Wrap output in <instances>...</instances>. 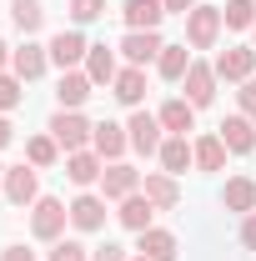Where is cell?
<instances>
[{"instance_id":"277c9868","label":"cell","mask_w":256,"mask_h":261,"mask_svg":"<svg viewBox=\"0 0 256 261\" xmlns=\"http://www.w3.org/2000/svg\"><path fill=\"white\" fill-rule=\"evenodd\" d=\"M221 10H216V5H196L191 15H186V45H191V50H211V45H216V40H221Z\"/></svg>"},{"instance_id":"7c38bea8","label":"cell","mask_w":256,"mask_h":261,"mask_svg":"<svg viewBox=\"0 0 256 261\" xmlns=\"http://www.w3.org/2000/svg\"><path fill=\"white\" fill-rule=\"evenodd\" d=\"M186 100H191L196 111L201 106H211L216 100V65H206V61H191V70H186Z\"/></svg>"},{"instance_id":"9a60e30c","label":"cell","mask_w":256,"mask_h":261,"mask_svg":"<svg viewBox=\"0 0 256 261\" xmlns=\"http://www.w3.org/2000/svg\"><path fill=\"white\" fill-rule=\"evenodd\" d=\"M91 75L86 70H61V86H56V100H61V111H81L86 100H91Z\"/></svg>"},{"instance_id":"f1b7e54d","label":"cell","mask_w":256,"mask_h":261,"mask_svg":"<svg viewBox=\"0 0 256 261\" xmlns=\"http://www.w3.org/2000/svg\"><path fill=\"white\" fill-rule=\"evenodd\" d=\"M61 156H65V151L56 146V136H31V141H25V161H31L35 171H45V166H56Z\"/></svg>"},{"instance_id":"44dd1931","label":"cell","mask_w":256,"mask_h":261,"mask_svg":"<svg viewBox=\"0 0 256 261\" xmlns=\"http://www.w3.org/2000/svg\"><path fill=\"white\" fill-rule=\"evenodd\" d=\"M161 15H166V5H161V0H126V5H121L126 31H156Z\"/></svg>"},{"instance_id":"74e56055","label":"cell","mask_w":256,"mask_h":261,"mask_svg":"<svg viewBox=\"0 0 256 261\" xmlns=\"http://www.w3.org/2000/svg\"><path fill=\"white\" fill-rule=\"evenodd\" d=\"M0 261H35V251H25V246H5Z\"/></svg>"},{"instance_id":"e0dca14e","label":"cell","mask_w":256,"mask_h":261,"mask_svg":"<svg viewBox=\"0 0 256 261\" xmlns=\"http://www.w3.org/2000/svg\"><path fill=\"white\" fill-rule=\"evenodd\" d=\"M45 65H50V50H45V45H35V40L15 45V56H10V70H15L20 81H40V75H45Z\"/></svg>"},{"instance_id":"836d02e7","label":"cell","mask_w":256,"mask_h":261,"mask_svg":"<svg viewBox=\"0 0 256 261\" xmlns=\"http://www.w3.org/2000/svg\"><path fill=\"white\" fill-rule=\"evenodd\" d=\"M236 106H241V116H246V121H256V75H251V81H241Z\"/></svg>"},{"instance_id":"8992f818","label":"cell","mask_w":256,"mask_h":261,"mask_svg":"<svg viewBox=\"0 0 256 261\" xmlns=\"http://www.w3.org/2000/svg\"><path fill=\"white\" fill-rule=\"evenodd\" d=\"M216 81H251V70H256V45H226V50H216Z\"/></svg>"},{"instance_id":"9c48e42d","label":"cell","mask_w":256,"mask_h":261,"mask_svg":"<svg viewBox=\"0 0 256 261\" xmlns=\"http://www.w3.org/2000/svg\"><path fill=\"white\" fill-rule=\"evenodd\" d=\"M141 191H146V201H151L156 211H176V206H181V186H176L171 171H146V176H141Z\"/></svg>"},{"instance_id":"ab89813d","label":"cell","mask_w":256,"mask_h":261,"mask_svg":"<svg viewBox=\"0 0 256 261\" xmlns=\"http://www.w3.org/2000/svg\"><path fill=\"white\" fill-rule=\"evenodd\" d=\"M10 56H15V50H10V45L0 40V70H10Z\"/></svg>"},{"instance_id":"5bb4252c","label":"cell","mask_w":256,"mask_h":261,"mask_svg":"<svg viewBox=\"0 0 256 261\" xmlns=\"http://www.w3.org/2000/svg\"><path fill=\"white\" fill-rule=\"evenodd\" d=\"M91 151H96L100 161H121V156L131 151L126 126H116V121H100V126H96V136H91Z\"/></svg>"},{"instance_id":"52a82bcc","label":"cell","mask_w":256,"mask_h":261,"mask_svg":"<svg viewBox=\"0 0 256 261\" xmlns=\"http://www.w3.org/2000/svg\"><path fill=\"white\" fill-rule=\"evenodd\" d=\"M136 191H141V171H136V166L111 161L100 171V196H106V201H126V196H136Z\"/></svg>"},{"instance_id":"6da1fadb","label":"cell","mask_w":256,"mask_h":261,"mask_svg":"<svg viewBox=\"0 0 256 261\" xmlns=\"http://www.w3.org/2000/svg\"><path fill=\"white\" fill-rule=\"evenodd\" d=\"M45 130L56 136V146H61L65 156H70V151H91V136H96V126H91L81 111H56Z\"/></svg>"},{"instance_id":"d4e9b609","label":"cell","mask_w":256,"mask_h":261,"mask_svg":"<svg viewBox=\"0 0 256 261\" xmlns=\"http://www.w3.org/2000/svg\"><path fill=\"white\" fill-rule=\"evenodd\" d=\"M86 75H91L96 86H111V81L121 75V65H116V50H111V45H91V50H86Z\"/></svg>"},{"instance_id":"e575fe53","label":"cell","mask_w":256,"mask_h":261,"mask_svg":"<svg viewBox=\"0 0 256 261\" xmlns=\"http://www.w3.org/2000/svg\"><path fill=\"white\" fill-rule=\"evenodd\" d=\"M91 261H131V256H126V246L106 241V246H96V251H91Z\"/></svg>"},{"instance_id":"7a4b0ae2","label":"cell","mask_w":256,"mask_h":261,"mask_svg":"<svg viewBox=\"0 0 256 261\" xmlns=\"http://www.w3.org/2000/svg\"><path fill=\"white\" fill-rule=\"evenodd\" d=\"M65 221H70V206L56 201V196H40V201L31 206V236L35 241H61Z\"/></svg>"},{"instance_id":"d6986e66","label":"cell","mask_w":256,"mask_h":261,"mask_svg":"<svg viewBox=\"0 0 256 261\" xmlns=\"http://www.w3.org/2000/svg\"><path fill=\"white\" fill-rule=\"evenodd\" d=\"M100 171H106V161H100L96 151H70L65 156V176L86 191V186H100Z\"/></svg>"},{"instance_id":"f546056e","label":"cell","mask_w":256,"mask_h":261,"mask_svg":"<svg viewBox=\"0 0 256 261\" xmlns=\"http://www.w3.org/2000/svg\"><path fill=\"white\" fill-rule=\"evenodd\" d=\"M221 20H226V31H256V0H226Z\"/></svg>"},{"instance_id":"ba28073f","label":"cell","mask_w":256,"mask_h":261,"mask_svg":"<svg viewBox=\"0 0 256 261\" xmlns=\"http://www.w3.org/2000/svg\"><path fill=\"white\" fill-rule=\"evenodd\" d=\"M45 50H50V65H61V70H75V65L86 61V50H91V40H86L81 31H56V35H50V45H45Z\"/></svg>"},{"instance_id":"cb8c5ba5","label":"cell","mask_w":256,"mask_h":261,"mask_svg":"<svg viewBox=\"0 0 256 261\" xmlns=\"http://www.w3.org/2000/svg\"><path fill=\"white\" fill-rule=\"evenodd\" d=\"M221 206H226V211L251 216V211H256V181H251V176H231L226 191H221Z\"/></svg>"},{"instance_id":"1f68e13d","label":"cell","mask_w":256,"mask_h":261,"mask_svg":"<svg viewBox=\"0 0 256 261\" xmlns=\"http://www.w3.org/2000/svg\"><path fill=\"white\" fill-rule=\"evenodd\" d=\"M50 261H91V246H81L75 236H61L50 241Z\"/></svg>"},{"instance_id":"ffe728a7","label":"cell","mask_w":256,"mask_h":261,"mask_svg":"<svg viewBox=\"0 0 256 261\" xmlns=\"http://www.w3.org/2000/svg\"><path fill=\"white\" fill-rule=\"evenodd\" d=\"M161 116V130H171V136H186V130H196V106L186 96H171L166 106L156 111Z\"/></svg>"},{"instance_id":"5b68a950","label":"cell","mask_w":256,"mask_h":261,"mask_svg":"<svg viewBox=\"0 0 256 261\" xmlns=\"http://www.w3.org/2000/svg\"><path fill=\"white\" fill-rule=\"evenodd\" d=\"M126 136H131V151H141V156H156L161 151V116H151L146 106L141 111H131V121H126Z\"/></svg>"},{"instance_id":"8fae6325","label":"cell","mask_w":256,"mask_h":261,"mask_svg":"<svg viewBox=\"0 0 256 261\" xmlns=\"http://www.w3.org/2000/svg\"><path fill=\"white\" fill-rule=\"evenodd\" d=\"M106 196H96V191H81L75 201H70V226L75 231H100L106 226Z\"/></svg>"},{"instance_id":"f35d334b","label":"cell","mask_w":256,"mask_h":261,"mask_svg":"<svg viewBox=\"0 0 256 261\" xmlns=\"http://www.w3.org/2000/svg\"><path fill=\"white\" fill-rule=\"evenodd\" d=\"M10 141H15V126H10V116H0V151H5Z\"/></svg>"},{"instance_id":"2e32d148","label":"cell","mask_w":256,"mask_h":261,"mask_svg":"<svg viewBox=\"0 0 256 261\" xmlns=\"http://www.w3.org/2000/svg\"><path fill=\"white\" fill-rule=\"evenodd\" d=\"M136 256L176 261V236H171L166 226H146V231H136Z\"/></svg>"},{"instance_id":"30bf717a","label":"cell","mask_w":256,"mask_h":261,"mask_svg":"<svg viewBox=\"0 0 256 261\" xmlns=\"http://www.w3.org/2000/svg\"><path fill=\"white\" fill-rule=\"evenodd\" d=\"M216 136L226 141V151H231V156H251V151H256V121H246L241 111H236V116H226L221 126H216Z\"/></svg>"},{"instance_id":"4316f807","label":"cell","mask_w":256,"mask_h":261,"mask_svg":"<svg viewBox=\"0 0 256 261\" xmlns=\"http://www.w3.org/2000/svg\"><path fill=\"white\" fill-rule=\"evenodd\" d=\"M156 70H161V81H186V70H191V50L186 45H166L156 56Z\"/></svg>"},{"instance_id":"7bdbcfd3","label":"cell","mask_w":256,"mask_h":261,"mask_svg":"<svg viewBox=\"0 0 256 261\" xmlns=\"http://www.w3.org/2000/svg\"><path fill=\"white\" fill-rule=\"evenodd\" d=\"M251 45H256V31H251Z\"/></svg>"},{"instance_id":"484cf974","label":"cell","mask_w":256,"mask_h":261,"mask_svg":"<svg viewBox=\"0 0 256 261\" xmlns=\"http://www.w3.org/2000/svg\"><path fill=\"white\" fill-rule=\"evenodd\" d=\"M191 151H196V166H201V171H221V166H226V156H231L221 136H196V141H191Z\"/></svg>"},{"instance_id":"4dcf8cb0","label":"cell","mask_w":256,"mask_h":261,"mask_svg":"<svg viewBox=\"0 0 256 261\" xmlns=\"http://www.w3.org/2000/svg\"><path fill=\"white\" fill-rule=\"evenodd\" d=\"M20 100H25V81H20L15 70H0V116H5V111H15Z\"/></svg>"},{"instance_id":"d6a6232c","label":"cell","mask_w":256,"mask_h":261,"mask_svg":"<svg viewBox=\"0 0 256 261\" xmlns=\"http://www.w3.org/2000/svg\"><path fill=\"white\" fill-rule=\"evenodd\" d=\"M106 10H111L106 0H70V20H75V25H91V20L106 15Z\"/></svg>"},{"instance_id":"83f0119b","label":"cell","mask_w":256,"mask_h":261,"mask_svg":"<svg viewBox=\"0 0 256 261\" xmlns=\"http://www.w3.org/2000/svg\"><path fill=\"white\" fill-rule=\"evenodd\" d=\"M10 20H15L20 35H35L45 25V5H40V0H10Z\"/></svg>"},{"instance_id":"4fadbf2b","label":"cell","mask_w":256,"mask_h":261,"mask_svg":"<svg viewBox=\"0 0 256 261\" xmlns=\"http://www.w3.org/2000/svg\"><path fill=\"white\" fill-rule=\"evenodd\" d=\"M161 50H166V40H161L156 31H126V40H121L126 65H141V70H146V61H156Z\"/></svg>"},{"instance_id":"3957f363","label":"cell","mask_w":256,"mask_h":261,"mask_svg":"<svg viewBox=\"0 0 256 261\" xmlns=\"http://www.w3.org/2000/svg\"><path fill=\"white\" fill-rule=\"evenodd\" d=\"M0 191H5V201H10V206H35V201H40V171H35L31 161L5 166V181H0Z\"/></svg>"},{"instance_id":"ac0fdd59","label":"cell","mask_w":256,"mask_h":261,"mask_svg":"<svg viewBox=\"0 0 256 261\" xmlns=\"http://www.w3.org/2000/svg\"><path fill=\"white\" fill-rule=\"evenodd\" d=\"M111 96L121 100V106H131V111H141V100H146V70H141V65H126V70L111 81Z\"/></svg>"},{"instance_id":"60d3db41","label":"cell","mask_w":256,"mask_h":261,"mask_svg":"<svg viewBox=\"0 0 256 261\" xmlns=\"http://www.w3.org/2000/svg\"><path fill=\"white\" fill-rule=\"evenodd\" d=\"M131 261H151V256H131Z\"/></svg>"},{"instance_id":"d590c367","label":"cell","mask_w":256,"mask_h":261,"mask_svg":"<svg viewBox=\"0 0 256 261\" xmlns=\"http://www.w3.org/2000/svg\"><path fill=\"white\" fill-rule=\"evenodd\" d=\"M241 246L256 251V211H251V216H241Z\"/></svg>"},{"instance_id":"603a6c76","label":"cell","mask_w":256,"mask_h":261,"mask_svg":"<svg viewBox=\"0 0 256 261\" xmlns=\"http://www.w3.org/2000/svg\"><path fill=\"white\" fill-rule=\"evenodd\" d=\"M116 206H121V211H116V221H121L126 231H146V226H151V216H156V206L146 201V191L126 196V201H116Z\"/></svg>"},{"instance_id":"7402d4cb","label":"cell","mask_w":256,"mask_h":261,"mask_svg":"<svg viewBox=\"0 0 256 261\" xmlns=\"http://www.w3.org/2000/svg\"><path fill=\"white\" fill-rule=\"evenodd\" d=\"M156 156H161V171H171V176H181L186 166H196V151H191V141H186V136H166Z\"/></svg>"},{"instance_id":"8d00e7d4","label":"cell","mask_w":256,"mask_h":261,"mask_svg":"<svg viewBox=\"0 0 256 261\" xmlns=\"http://www.w3.org/2000/svg\"><path fill=\"white\" fill-rule=\"evenodd\" d=\"M161 5H166V15H191L201 0H161Z\"/></svg>"},{"instance_id":"b9f144b4","label":"cell","mask_w":256,"mask_h":261,"mask_svg":"<svg viewBox=\"0 0 256 261\" xmlns=\"http://www.w3.org/2000/svg\"><path fill=\"white\" fill-rule=\"evenodd\" d=\"M0 181H5V166H0Z\"/></svg>"}]
</instances>
